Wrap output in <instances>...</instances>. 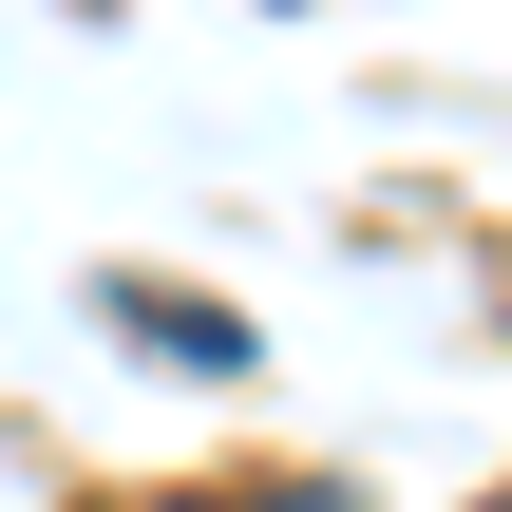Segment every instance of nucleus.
Wrapping results in <instances>:
<instances>
[{
  "instance_id": "f257e3e1",
  "label": "nucleus",
  "mask_w": 512,
  "mask_h": 512,
  "mask_svg": "<svg viewBox=\"0 0 512 512\" xmlns=\"http://www.w3.org/2000/svg\"><path fill=\"white\" fill-rule=\"evenodd\" d=\"M114 323H133V342H171V361H209V380L247 361V323H228V304H171V285H114Z\"/></svg>"
}]
</instances>
